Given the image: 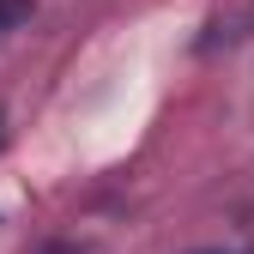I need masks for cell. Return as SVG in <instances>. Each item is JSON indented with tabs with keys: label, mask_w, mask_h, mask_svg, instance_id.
<instances>
[{
	"label": "cell",
	"mask_w": 254,
	"mask_h": 254,
	"mask_svg": "<svg viewBox=\"0 0 254 254\" xmlns=\"http://www.w3.org/2000/svg\"><path fill=\"white\" fill-rule=\"evenodd\" d=\"M30 18V0H0V37H6V30H18Z\"/></svg>",
	"instance_id": "obj_1"
},
{
	"label": "cell",
	"mask_w": 254,
	"mask_h": 254,
	"mask_svg": "<svg viewBox=\"0 0 254 254\" xmlns=\"http://www.w3.org/2000/svg\"><path fill=\"white\" fill-rule=\"evenodd\" d=\"M194 254H254V248H194Z\"/></svg>",
	"instance_id": "obj_2"
},
{
	"label": "cell",
	"mask_w": 254,
	"mask_h": 254,
	"mask_svg": "<svg viewBox=\"0 0 254 254\" xmlns=\"http://www.w3.org/2000/svg\"><path fill=\"white\" fill-rule=\"evenodd\" d=\"M0 139H6V115H0Z\"/></svg>",
	"instance_id": "obj_3"
}]
</instances>
